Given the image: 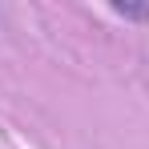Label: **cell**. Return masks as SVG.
I'll list each match as a JSON object with an SVG mask.
<instances>
[{
  "mask_svg": "<svg viewBox=\"0 0 149 149\" xmlns=\"http://www.w3.org/2000/svg\"><path fill=\"white\" fill-rule=\"evenodd\" d=\"M113 12L125 20H149V4H113Z\"/></svg>",
  "mask_w": 149,
  "mask_h": 149,
  "instance_id": "cell-1",
  "label": "cell"
}]
</instances>
